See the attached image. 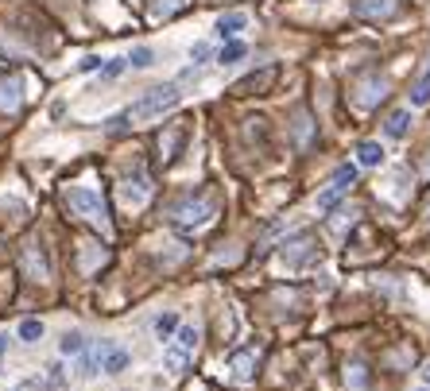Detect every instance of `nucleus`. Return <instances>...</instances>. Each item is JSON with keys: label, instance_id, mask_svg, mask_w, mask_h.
Masks as SVG:
<instances>
[{"label": "nucleus", "instance_id": "obj_20", "mask_svg": "<svg viewBox=\"0 0 430 391\" xmlns=\"http://www.w3.org/2000/svg\"><path fill=\"white\" fill-rule=\"evenodd\" d=\"M82 349H85V345H82V333H66V337H62V345H59L62 357H78Z\"/></svg>", "mask_w": 430, "mask_h": 391}, {"label": "nucleus", "instance_id": "obj_19", "mask_svg": "<svg viewBox=\"0 0 430 391\" xmlns=\"http://www.w3.org/2000/svg\"><path fill=\"white\" fill-rule=\"evenodd\" d=\"M306 260H322V252L318 248H310V252H283V264L287 267H303Z\"/></svg>", "mask_w": 430, "mask_h": 391}, {"label": "nucleus", "instance_id": "obj_29", "mask_svg": "<svg viewBox=\"0 0 430 391\" xmlns=\"http://www.w3.org/2000/svg\"><path fill=\"white\" fill-rule=\"evenodd\" d=\"M422 380H427V383H430V364H427V372H422Z\"/></svg>", "mask_w": 430, "mask_h": 391}, {"label": "nucleus", "instance_id": "obj_16", "mask_svg": "<svg viewBox=\"0 0 430 391\" xmlns=\"http://www.w3.org/2000/svg\"><path fill=\"white\" fill-rule=\"evenodd\" d=\"M245 43H241V39H229L225 43V47H221V62H225V66H229V62H241V59H245Z\"/></svg>", "mask_w": 430, "mask_h": 391}, {"label": "nucleus", "instance_id": "obj_5", "mask_svg": "<svg viewBox=\"0 0 430 391\" xmlns=\"http://www.w3.org/2000/svg\"><path fill=\"white\" fill-rule=\"evenodd\" d=\"M353 12L357 20H392L399 12L396 0H353Z\"/></svg>", "mask_w": 430, "mask_h": 391}, {"label": "nucleus", "instance_id": "obj_8", "mask_svg": "<svg viewBox=\"0 0 430 391\" xmlns=\"http://www.w3.org/2000/svg\"><path fill=\"white\" fill-rule=\"evenodd\" d=\"M190 357H194V353L186 349V345L171 341L167 349H163V368H167L171 376H182V372H186V364H190Z\"/></svg>", "mask_w": 430, "mask_h": 391}, {"label": "nucleus", "instance_id": "obj_11", "mask_svg": "<svg viewBox=\"0 0 430 391\" xmlns=\"http://www.w3.org/2000/svg\"><path fill=\"white\" fill-rule=\"evenodd\" d=\"M245 27H248L245 12H225V16L217 20V35H221V39H236V31H245Z\"/></svg>", "mask_w": 430, "mask_h": 391}, {"label": "nucleus", "instance_id": "obj_3", "mask_svg": "<svg viewBox=\"0 0 430 391\" xmlns=\"http://www.w3.org/2000/svg\"><path fill=\"white\" fill-rule=\"evenodd\" d=\"M171 221L182 225V229L210 225V221H213V201L210 198H186V201H178V206L171 209Z\"/></svg>", "mask_w": 430, "mask_h": 391}, {"label": "nucleus", "instance_id": "obj_25", "mask_svg": "<svg viewBox=\"0 0 430 391\" xmlns=\"http://www.w3.org/2000/svg\"><path fill=\"white\" fill-rule=\"evenodd\" d=\"M82 74H89V70H101V59H97V55H89V59H82Z\"/></svg>", "mask_w": 430, "mask_h": 391}, {"label": "nucleus", "instance_id": "obj_18", "mask_svg": "<svg viewBox=\"0 0 430 391\" xmlns=\"http://www.w3.org/2000/svg\"><path fill=\"white\" fill-rule=\"evenodd\" d=\"M155 62V55H152V47H136L132 55H128V66H136V70H148Z\"/></svg>", "mask_w": 430, "mask_h": 391}, {"label": "nucleus", "instance_id": "obj_23", "mask_svg": "<svg viewBox=\"0 0 430 391\" xmlns=\"http://www.w3.org/2000/svg\"><path fill=\"white\" fill-rule=\"evenodd\" d=\"M334 183H338V186H353V183H357V166H338Z\"/></svg>", "mask_w": 430, "mask_h": 391}, {"label": "nucleus", "instance_id": "obj_15", "mask_svg": "<svg viewBox=\"0 0 430 391\" xmlns=\"http://www.w3.org/2000/svg\"><path fill=\"white\" fill-rule=\"evenodd\" d=\"M175 329H178V318L175 314H159V322H155V337H159V341H171Z\"/></svg>", "mask_w": 430, "mask_h": 391}, {"label": "nucleus", "instance_id": "obj_7", "mask_svg": "<svg viewBox=\"0 0 430 391\" xmlns=\"http://www.w3.org/2000/svg\"><path fill=\"white\" fill-rule=\"evenodd\" d=\"M24 105V82L20 78H4L0 82V113H16Z\"/></svg>", "mask_w": 430, "mask_h": 391}, {"label": "nucleus", "instance_id": "obj_22", "mask_svg": "<svg viewBox=\"0 0 430 391\" xmlns=\"http://www.w3.org/2000/svg\"><path fill=\"white\" fill-rule=\"evenodd\" d=\"M210 55H213L210 43H194V47H190V62H210Z\"/></svg>", "mask_w": 430, "mask_h": 391}, {"label": "nucleus", "instance_id": "obj_9", "mask_svg": "<svg viewBox=\"0 0 430 391\" xmlns=\"http://www.w3.org/2000/svg\"><path fill=\"white\" fill-rule=\"evenodd\" d=\"M24 260H27V271H31L35 279H47V275H51V264H47V252H43V244H27V248H24Z\"/></svg>", "mask_w": 430, "mask_h": 391}, {"label": "nucleus", "instance_id": "obj_6", "mask_svg": "<svg viewBox=\"0 0 430 391\" xmlns=\"http://www.w3.org/2000/svg\"><path fill=\"white\" fill-rule=\"evenodd\" d=\"M120 198H124V206H136V209H140L143 201L152 198V183H148V175L124 178V186H120Z\"/></svg>", "mask_w": 430, "mask_h": 391}, {"label": "nucleus", "instance_id": "obj_10", "mask_svg": "<svg viewBox=\"0 0 430 391\" xmlns=\"http://www.w3.org/2000/svg\"><path fill=\"white\" fill-rule=\"evenodd\" d=\"M275 82V66H268V70H260V74H248V78H241V82L233 85V93H248V90H268V85Z\"/></svg>", "mask_w": 430, "mask_h": 391}, {"label": "nucleus", "instance_id": "obj_31", "mask_svg": "<svg viewBox=\"0 0 430 391\" xmlns=\"http://www.w3.org/2000/svg\"><path fill=\"white\" fill-rule=\"evenodd\" d=\"M427 217H430V206H427Z\"/></svg>", "mask_w": 430, "mask_h": 391}, {"label": "nucleus", "instance_id": "obj_1", "mask_svg": "<svg viewBox=\"0 0 430 391\" xmlns=\"http://www.w3.org/2000/svg\"><path fill=\"white\" fill-rule=\"evenodd\" d=\"M66 201L78 217H85L97 233L113 236V225H109V206H105L101 190H93V186H70L66 190Z\"/></svg>", "mask_w": 430, "mask_h": 391}, {"label": "nucleus", "instance_id": "obj_30", "mask_svg": "<svg viewBox=\"0 0 430 391\" xmlns=\"http://www.w3.org/2000/svg\"><path fill=\"white\" fill-rule=\"evenodd\" d=\"M419 391H430V388H419Z\"/></svg>", "mask_w": 430, "mask_h": 391}, {"label": "nucleus", "instance_id": "obj_13", "mask_svg": "<svg viewBox=\"0 0 430 391\" xmlns=\"http://www.w3.org/2000/svg\"><path fill=\"white\" fill-rule=\"evenodd\" d=\"M407 125H411V113H407V108H399V113H392V117H388L384 132H388L392 140H403V136H407Z\"/></svg>", "mask_w": 430, "mask_h": 391}, {"label": "nucleus", "instance_id": "obj_21", "mask_svg": "<svg viewBox=\"0 0 430 391\" xmlns=\"http://www.w3.org/2000/svg\"><path fill=\"white\" fill-rule=\"evenodd\" d=\"M20 337H24V341H39V337H43V322H35V318H27V322L20 325Z\"/></svg>", "mask_w": 430, "mask_h": 391}, {"label": "nucleus", "instance_id": "obj_17", "mask_svg": "<svg viewBox=\"0 0 430 391\" xmlns=\"http://www.w3.org/2000/svg\"><path fill=\"white\" fill-rule=\"evenodd\" d=\"M430 101V66H427V74L415 82V90H411V105H427Z\"/></svg>", "mask_w": 430, "mask_h": 391}, {"label": "nucleus", "instance_id": "obj_28", "mask_svg": "<svg viewBox=\"0 0 430 391\" xmlns=\"http://www.w3.org/2000/svg\"><path fill=\"white\" fill-rule=\"evenodd\" d=\"M4 349H8V337H4V333H0V353H4Z\"/></svg>", "mask_w": 430, "mask_h": 391}, {"label": "nucleus", "instance_id": "obj_4", "mask_svg": "<svg viewBox=\"0 0 430 391\" xmlns=\"http://www.w3.org/2000/svg\"><path fill=\"white\" fill-rule=\"evenodd\" d=\"M225 368H229V376H233V380L248 383L256 376V368H260V353H256V349H233L225 357Z\"/></svg>", "mask_w": 430, "mask_h": 391}, {"label": "nucleus", "instance_id": "obj_24", "mask_svg": "<svg viewBox=\"0 0 430 391\" xmlns=\"http://www.w3.org/2000/svg\"><path fill=\"white\" fill-rule=\"evenodd\" d=\"M124 66H128V59H113L109 66H101V78H117V74H120V70H124Z\"/></svg>", "mask_w": 430, "mask_h": 391}, {"label": "nucleus", "instance_id": "obj_27", "mask_svg": "<svg viewBox=\"0 0 430 391\" xmlns=\"http://www.w3.org/2000/svg\"><path fill=\"white\" fill-rule=\"evenodd\" d=\"M35 388H39V380H27V383H20L16 391H35Z\"/></svg>", "mask_w": 430, "mask_h": 391}, {"label": "nucleus", "instance_id": "obj_2", "mask_svg": "<svg viewBox=\"0 0 430 391\" xmlns=\"http://www.w3.org/2000/svg\"><path fill=\"white\" fill-rule=\"evenodd\" d=\"M178 101H182V85L178 82L155 85V90H148L132 108H128V120H155V117H163V113H171Z\"/></svg>", "mask_w": 430, "mask_h": 391}, {"label": "nucleus", "instance_id": "obj_12", "mask_svg": "<svg viewBox=\"0 0 430 391\" xmlns=\"http://www.w3.org/2000/svg\"><path fill=\"white\" fill-rule=\"evenodd\" d=\"M357 163H361V166H380V163H384V148L372 143V140L357 143Z\"/></svg>", "mask_w": 430, "mask_h": 391}, {"label": "nucleus", "instance_id": "obj_26", "mask_svg": "<svg viewBox=\"0 0 430 391\" xmlns=\"http://www.w3.org/2000/svg\"><path fill=\"white\" fill-rule=\"evenodd\" d=\"M51 391H62V368H51Z\"/></svg>", "mask_w": 430, "mask_h": 391}, {"label": "nucleus", "instance_id": "obj_14", "mask_svg": "<svg viewBox=\"0 0 430 391\" xmlns=\"http://www.w3.org/2000/svg\"><path fill=\"white\" fill-rule=\"evenodd\" d=\"M345 190H349V186H338V183H334L326 194H318V213H326V209H334V206H338V201H341V194H345Z\"/></svg>", "mask_w": 430, "mask_h": 391}]
</instances>
